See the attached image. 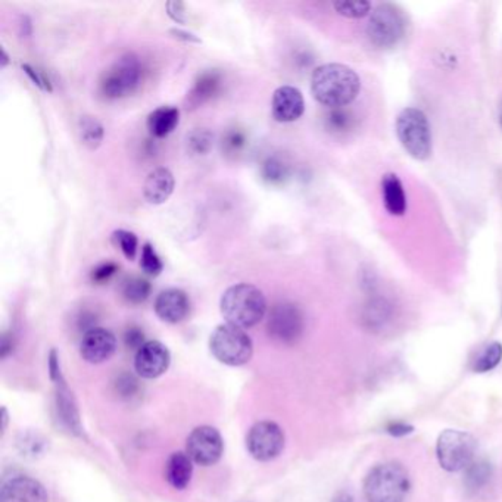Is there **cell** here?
Instances as JSON below:
<instances>
[{
    "label": "cell",
    "instance_id": "cell-1",
    "mask_svg": "<svg viewBox=\"0 0 502 502\" xmlns=\"http://www.w3.org/2000/svg\"><path fill=\"white\" fill-rule=\"evenodd\" d=\"M361 90L358 74L342 64H324L311 77V93L323 107L343 108L357 99Z\"/></svg>",
    "mask_w": 502,
    "mask_h": 502
},
{
    "label": "cell",
    "instance_id": "cell-2",
    "mask_svg": "<svg viewBox=\"0 0 502 502\" xmlns=\"http://www.w3.org/2000/svg\"><path fill=\"white\" fill-rule=\"evenodd\" d=\"M220 310L229 324L251 329L257 326L267 314V300L257 286L238 283L222 293Z\"/></svg>",
    "mask_w": 502,
    "mask_h": 502
},
{
    "label": "cell",
    "instance_id": "cell-3",
    "mask_svg": "<svg viewBox=\"0 0 502 502\" xmlns=\"http://www.w3.org/2000/svg\"><path fill=\"white\" fill-rule=\"evenodd\" d=\"M410 475L396 461L379 464L364 480L367 502H404L410 492Z\"/></svg>",
    "mask_w": 502,
    "mask_h": 502
},
{
    "label": "cell",
    "instance_id": "cell-4",
    "mask_svg": "<svg viewBox=\"0 0 502 502\" xmlns=\"http://www.w3.org/2000/svg\"><path fill=\"white\" fill-rule=\"evenodd\" d=\"M210 349L221 364L231 367L248 364L253 355L252 339L245 330L229 323L215 327L210 338Z\"/></svg>",
    "mask_w": 502,
    "mask_h": 502
},
{
    "label": "cell",
    "instance_id": "cell-5",
    "mask_svg": "<svg viewBox=\"0 0 502 502\" xmlns=\"http://www.w3.org/2000/svg\"><path fill=\"white\" fill-rule=\"evenodd\" d=\"M396 135L406 154L425 161L432 154V130L425 112L405 108L396 118Z\"/></svg>",
    "mask_w": 502,
    "mask_h": 502
},
{
    "label": "cell",
    "instance_id": "cell-6",
    "mask_svg": "<svg viewBox=\"0 0 502 502\" xmlns=\"http://www.w3.org/2000/svg\"><path fill=\"white\" fill-rule=\"evenodd\" d=\"M142 67L135 54L119 56L104 74L99 83V92L105 99H119L128 97L140 85Z\"/></svg>",
    "mask_w": 502,
    "mask_h": 502
},
{
    "label": "cell",
    "instance_id": "cell-7",
    "mask_svg": "<svg viewBox=\"0 0 502 502\" xmlns=\"http://www.w3.org/2000/svg\"><path fill=\"white\" fill-rule=\"evenodd\" d=\"M476 449L477 442L472 435L461 430H445L437 439V461L446 472H461L475 461Z\"/></svg>",
    "mask_w": 502,
    "mask_h": 502
},
{
    "label": "cell",
    "instance_id": "cell-8",
    "mask_svg": "<svg viewBox=\"0 0 502 502\" xmlns=\"http://www.w3.org/2000/svg\"><path fill=\"white\" fill-rule=\"evenodd\" d=\"M405 33V18L395 5H379L367 24V36L374 46L387 49L395 46Z\"/></svg>",
    "mask_w": 502,
    "mask_h": 502
},
{
    "label": "cell",
    "instance_id": "cell-9",
    "mask_svg": "<svg viewBox=\"0 0 502 502\" xmlns=\"http://www.w3.org/2000/svg\"><path fill=\"white\" fill-rule=\"evenodd\" d=\"M284 448V434L274 422H258L246 436V449L257 461H271L281 456Z\"/></svg>",
    "mask_w": 502,
    "mask_h": 502
},
{
    "label": "cell",
    "instance_id": "cell-10",
    "mask_svg": "<svg viewBox=\"0 0 502 502\" xmlns=\"http://www.w3.org/2000/svg\"><path fill=\"white\" fill-rule=\"evenodd\" d=\"M267 330L272 339L292 345L302 336L303 314L298 305L279 302L271 308L267 320Z\"/></svg>",
    "mask_w": 502,
    "mask_h": 502
},
{
    "label": "cell",
    "instance_id": "cell-11",
    "mask_svg": "<svg viewBox=\"0 0 502 502\" xmlns=\"http://www.w3.org/2000/svg\"><path fill=\"white\" fill-rule=\"evenodd\" d=\"M224 453L221 434L212 425H200L192 430L186 441V454L193 463L203 467L219 463Z\"/></svg>",
    "mask_w": 502,
    "mask_h": 502
},
{
    "label": "cell",
    "instance_id": "cell-12",
    "mask_svg": "<svg viewBox=\"0 0 502 502\" xmlns=\"http://www.w3.org/2000/svg\"><path fill=\"white\" fill-rule=\"evenodd\" d=\"M171 364L169 348L159 341L146 342L135 357V370L143 379H157L162 376Z\"/></svg>",
    "mask_w": 502,
    "mask_h": 502
},
{
    "label": "cell",
    "instance_id": "cell-13",
    "mask_svg": "<svg viewBox=\"0 0 502 502\" xmlns=\"http://www.w3.org/2000/svg\"><path fill=\"white\" fill-rule=\"evenodd\" d=\"M117 338L112 332L104 327H93L86 330L80 342V355L90 364H100L116 353Z\"/></svg>",
    "mask_w": 502,
    "mask_h": 502
},
{
    "label": "cell",
    "instance_id": "cell-14",
    "mask_svg": "<svg viewBox=\"0 0 502 502\" xmlns=\"http://www.w3.org/2000/svg\"><path fill=\"white\" fill-rule=\"evenodd\" d=\"M46 489L30 476H12L2 482L0 502H47Z\"/></svg>",
    "mask_w": 502,
    "mask_h": 502
},
{
    "label": "cell",
    "instance_id": "cell-15",
    "mask_svg": "<svg viewBox=\"0 0 502 502\" xmlns=\"http://www.w3.org/2000/svg\"><path fill=\"white\" fill-rule=\"evenodd\" d=\"M305 112V100L300 88L293 86H281L272 93V118L279 123L298 121Z\"/></svg>",
    "mask_w": 502,
    "mask_h": 502
},
{
    "label": "cell",
    "instance_id": "cell-16",
    "mask_svg": "<svg viewBox=\"0 0 502 502\" xmlns=\"http://www.w3.org/2000/svg\"><path fill=\"white\" fill-rule=\"evenodd\" d=\"M158 319L169 324H179L190 312V300L181 289H167L157 296L154 303Z\"/></svg>",
    "mask_w": 502,
    "mask_h": 502
},
{
    "label": "cell",
    "instance_id": "cell-17",
    "mask_svg": "<svg viewBox=\"0 0 502 502\" xmlns=\"http://www.w3.org/2000/svg\"><path fill=\"white\" fill-rule=\"evenodd\" d=\"M174 188H176V180L173 173L165 167H158L146 177L143 196L146 202L150 205H162L169 200V196L173 195Z\"/></svg>",
    "mask_w": 502,
    "mask_h": 502
},
{
    "label": "cell",
    "instance_id": "cell-18",
    "mask_svg": "<svg viewBox=\"0 0 502 502\" xmlns=\"http://www.w3.org/2000/svg\"><path fill=\"white\" fill-rule=\"evenodd\" d=\"M221 83L222 76L217 69H210L200 74V77L196 78L190 92L188 93L186 108L193 111L196 108L207 104L208 100H211L220 92Z\"/></svg>",
    "mask_w": 502,
    "mask_h": 502
},
{
    "label": "cell",
    "instance_id": "cell-19",
    "mask_svg": "<svg viewBox=\"0 0 502 502\" xmlns=\"http://www.w3.org/2000/svg\"><path fill=\"white\" fill-rule=\"evenodd\" d=\"M56 384V410H58L61 422L68 427L73 434L81 436L80 415L77 406L74 403L73 394L69 392L64 377L59 376L52 380Z\"/></svg>",
    "mask_w": 502,
    "mask_h": 502
},
{
    "label": "cell",
    "instance_id": "cell-20",
    "mask_svg": "<svg viewBox=\"0 0 502 502\" xmlns=\"http://www.w3.org/2000/svg\"><path fill=\"white\" fill-rule=\"evenodd\" d=\"M193 461L186 453H173L165 464V479L179 491L188 487L192 480Z\"/></svg>",
    "mask_w": 502,
    "mask_h": 502
},
{
    "label": "cell",
    "instance_id": "cell-21",
    "mask_svg": "<svg viewBox=\"0 0 502 502\" xmlns=\"http://www.w3.org/2000/svg\"><path fill=\"white\" fill-rule=\"evenodd\" d=\"M180 123V109L176 107L157 108L146 119L149 135L155 138H167L171 135Z\"/></svg>",
    "mask_w": 502,
    "mask_h": 502
},
{
    "label": "cell",
    "instance_id": "cell-22",
    "mask_svg": "<svg viewBox=\"0 0 502 502\" xmlns=\"http://www.w3.org/2000/svg\"><path fill=\"white\" fill-rule=\"evenodd\" d=\"M382 193L387 212L396 217L405 214L406 196L404 186L396 174H386L382 180Z\"/></svg>",
    "mask_w": 502,
    "mask_h": 502
},
{
    "label": "cell",
    "instance_id": "cell-23",
    "mask_svg": "<svg viewBox=\"0 0 502 502\" xmlns=\"http://www.w3.org/2000/svg\"><path fill=\"white\" fill-rule=\"evenodd\" d=\"M78 135L86 148L97 149L104 142L105 128L97 117L85 116L78 121Z\"/></svg>",
    "mask_w": 502,
    "mask_h": 502
},
{
    "label": "cell",
    "instance_id": "cell-24",
    "mask_svg": "<svg viewBox=\"0 0 502 502\" xmlns=\"http://www.w3.org/2000/svg\"><path fill=\"white\" fill-rule=\"evenodd\" d=\"M261 176L265 183L272 186L283 184L291 176V167L281 155H272L262 162Z\"/></svg>",
    "mask_w": 502,
    "mask_h": 502
},
{
    "label": "cell",
    "instance_id": "cell-25",
    "mask_svg": "<svg viewBox=\"0 0 502 502\" xmlns=\"http://www.w3.org/2000/svg\"><path fill=\"white\" fill-rule=\"evenodd\" d=\"M492 477L491 464L485 460L473 461L467 468H466V487L468 491H480L482 487H487Z\"/></svg>",
    "mask_w": 502,
    "mask_h": 502
},
{
    "label": "cell",
    "instance_id": "cell-26",
    "mask_svg": "<svg viewBox=\"0 0 502 502\" xmlns=\"http://www.w3.org/2000/svg\"><path fill=\"white\" fill-rule=\"evenodd\" d=\"M502 360V345L499 342H492L487 343L485 348L480 351L479 355L476 357L473 370L476 373H487L494 370Z\"/></svg>",
    "mask_w": 502,
    "mask_h": 502
},
{
    "label": "cell",
    "instance_id": "cell-27",
    "mask_svg": "<svg viewBox=\"0 0 502 502\" xmlns=\"http://www.w3.org/2000/svg\"><path fill=\"white\" fill-rule=\"evenodd\" d=\"M186 145H188L189 154L193 157H203L212 149L214 135L207 128H195L189 133Z\"/></svg>",
    "mask_w": 502,
    "mask_h": 502
},
{
    "label": "cell",
    "instance_id": "cell-28",
    "mask_svg": "<svg viewBox=\"0 0 502 502\" xmlns=\"http://www.w3.org/2000/svg\"><path fill=\"white\" fill-rule=\"evenodd\" d=\"M389 317H391V307L384 300L372 301L365 307V326L370 327V329L376 330L384 326Z\"/></svg>",
    "mask_w": 502,
    "mask_h": 502
},
{
    "label": "cell",
    "instance_id": "cell-29",
    "mask_svg": "<svg viewBox=\"0 0 502 502\" xmlns=\"http://www.w3.org/2000/svg\"><path fill=\"white\" fill-rule=\"evenodd\" d=\"M150 283L140 277H133L130 281L126 282L123 288V295L127 302L138 305L145 302L150 295Z\"/></svg>",
    "mask_w": 502,
    "mask_h": 502
},
{
    "label": "cell",
    "instance_id": "cell-30",
    "mask_svg": "<svg viewBox=\"0 0 502 502\" xmlns=\"http://www.w3.org/2000/svg\"><path fill=\"white\" fill-rule=\"evenodd\" d=\"M248 146V136L245 131L241 130L238 127L226 131V135L222 136L221 148L222 152L227 157H238L243 152Z\"/></svg>",
    "mask_w": 502,
    "mask_h": 502
},
{
    "label": "cell",
    "instance_id": "cell-31",
    "mask_svg": "<svg viewBox=\"0 0 502 502\" xmlns=\"http://www.w3.org/2000/svg\"><path fill=\"white\" fill-rule=\"evenodd\" d=\"M326 127L330 131H334V133H343V131H348L353 124V114L349 111H345L343 108H334V109H330L326 114Z\"/></svg>",
    "mask_w": 502,
    "mask_h": 502
},
{
    "label": "cell",
    "instance_id": "cell-32",
    "mask_svg": "<svg viewBox=\"0 0 502 502\" xmlns=\"http://www.w3.org/2000/svg\"><path fill=\"white\" fill-rule=\"evenodd\" d=\"M112 241L118 246L128 261L135 260L136 253H138V239L133 231L119 229L112 233Z\"/></svg>",
    "mask_w": 502,
    "mask_h": 502
},
{
    "label": "cell",
    "instance_id": "cell-33",
    "mask_svg": "<svg viewBox=\"0 0 502 502\" xmlns=\"http://www.w3.org/2000/svg\"><path fill=\"white\" fill-rule=\"evenodd\" d=\"M140 269L149 274V276H159L162 270H164V264H162L161 258L158 257V253L155 252L154 246L150 243H145L142 248V258H140Z\"/></svg>",
    "mask_w": 502,
    "mask_h": 502
},
{
    "label": "cell",
    "instance_id": "cell-34",
    "mask_svg": "<svg viewBox=\"0 0 502 502\" xmlns=\"http://www.w3.org/2000/svg\"><path fill=\"white\" fill-rule=\"evenodd\" d=\"M334 11L346 18H363L372 12L370 2H334Z\"/></svg>",
    "mask_w": 502,
    "mask_h": 502
},
{
    "label": "cell",
    "instance_id": "cell-35",
    "mask_svg": "<svg viewBox=\"0 0 502 502\" xmlns=\"http://www.w3.org/2000/svg\"><path fill=\"white\" fill-rule=\"evenodd\" d=\"M117 271H118V265L116 262L108 261L97 265V269L93 270L90 277H92L95 283H104V282L109 281Z\"/></svg>",
    "mask_w": 502,
    "mask_h": 502
},
{
    "label": "cell",
    "instance_id": "cell-36",
    "mask_svg": "<svg viewBox=\"0 0 502 502\" xmlns=\"http://www.w3.org/2000/svg\"><path fill=\"white\" fill-rule=\"evenodd\" d=\"M21 68L24 69V73L27 74L30 80L33 81L37 87L42 88L45 92H52V85H50L49 80H46V77H45L40 71L28 66V64H23Z\"/></svg>",
    "mask_w": 502,
    "mask_h": 502
},
{
    "label": "cell",
    "instance_id": "cell-37",
    "mask_svg": "<svg viewBox=\"0 0 502 502\" xmlns=\"http://www.w3.org/2000/svg\"><path fill=\"white\" fill-rule=\"evenodd\" d=\"M124 341H126V345L131 349H140L145 345V334H143L142 330L138 329V327H131V329L127 330L126 336H124Z\"/></svg>",
    "mask_w": 502,
    "mask_h": 502
},
{
    "label": "cell",
    "instance_id": "cell-38",
    "mask_svg": "<svg viewBox=\"0 0 502 502\" xmlns=\"http://www.w3.org/2000/svg\"><path fill=\"white\" fill-rule=\"evenodd\" d=\"M167 14H169V18L177 24L186 23V16H184V4L183 2H169L167 4Z\"/></svg>",
    "mask_w": 502,
    "mask_h": 502
},
{
    "label": "cell",
    "instance_id": "cell-39",
    "mask_svg": "<svg viewBox=\"0 0 502 502\" xmlns=\"http://www.w3.org/2000/svg\"><path fill=\"white\" fill-rule=\"evenodd\" d=\"M413 425H404V423H392L387 427V434H391L392 436H405V435L413 432Z\"/></svg>",
    "mask_w": 502,
    "mask_h": 502
},
{
    "label": "cell",
    "instance_id": "cell-40",
    "mask_svg": "<svg viewBox=\"0 0 502 502\" xmlns=\"http://www.w3.org/2000/svg\"><path fill=\"white\" fill-rule=\"evenodd\" d=\"M169 35H173V37H176V39L183 40L186 43H202L200 37H196L195 35L189 33V31L180 30V28L169 30Z\"/></svg>",
    "mask_w": 502,
    "mask_h": 502
},
{
    "label": "cell",
    "instance_id": "cell-41",
    "mask_svg": "<svg viewBox=\"0 0 502 502\" xmlns=\"http://www.w3.org/2000/svg\"><path fill=\"white\" fill-rule=\"evenodd\" d=\"M20 27L21 35L26 36V37L31 36V31H33V24H31L30 16H23V21H21Z\"/></svg>",
    "mask_w": 502,
    "mask_h": 502
},
{
    "label": "cell",
    "instance_id": "cell-42",
    "mask_svg": "<svg viewBox=\"0 0 502 502\" xmlns=\"http://www.w3.org/2000/svg\"><path fill=\"white\" fill-rule=\"evenodd\" d=\"M333 502H353V497L348 492H341Z\"/></svg>",
    "mask_w": 502,
    "mask_h": 502
},
{
    "label": "cell",
    "instance_id": "cell-43",
    "mask_svg": "<svg viewBox=\"0 0 502 502\" xmlns=\"http://www.w3.org/2000/svg\"><path fill=\"white\" fill-rule=\"evenodd\" d=\"M8 64L9 56L8 54H6V50H5V47H0V67L5 68V67L8 66Z\"/></svg>",
    "mask_w": 502,
    "mask_h": 502
},
{
    "label": "cell",
    "instance_id": "cell-44",
    "mask_svg": "<svg viewBox=\"0 0 502 502\" xmlns=\"http://www.w3.org/2000/svg\"><path fill=\"white\" fill-rule=\"evenodd\" d=\"M498 119H499V124H501V127H502V102H501V105H499Z\"/></svg>",
    "mask_w": 502,
    "mask_h": 502
}]
</instances>
